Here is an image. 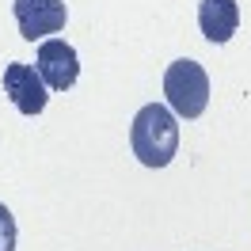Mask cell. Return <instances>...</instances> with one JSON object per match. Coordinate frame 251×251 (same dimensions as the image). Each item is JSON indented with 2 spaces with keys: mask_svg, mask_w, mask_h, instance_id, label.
<instances>
[{
  "mask_svg": "<svg viewBox=\"0 0 251 251\" xmlns=\"http://www.w3.org/2000/svg\"><path fill=\"white\" fill-rule=\"evenodd\" d=\"M12 16H16V27L27 42H38L46 34H57L69 19V8L61 0H16L12 4Z\"/></svg>",
  "mask_w": 251,
  "mask_h": 251,
  "instance_id": "obj_3",
  "label": "cell"
},
{
  "mask_svg": "<svg viewBox=\"0 0 251 251\" xmlns=\"http://www.w3.org/2000/svg\"><path fill=\"white\" fill-rule=\"evenodd\" d=\"M164 95H168V107L179 118H198L205 107H209V76L198 61H183L168 65L164 73Z\"/></svg>",
  "mask_w": 251,
  "mask_h": 251,
  "instance_id": "obj_2",
  "label": "cell"
},
{
  "mask_svg": "<svg viewBox=\"0 0 251 251\" xmlns=\"http://www.w3.org/2000/svg\"><path fill=\"white\" fill-rule=\"evenodd\" d=\"M129 145L133 156L141 160L145 168H168L179 152V122L168 107L149 103L137 110V118L129 126Z\"/></svg>",
  "mask_w": 251,
  "mask_h": 251,
  "instance_id": "obj_1",
  "label": "cell"
},
{
  "mask_svg": "<svg viewBox=\"0 0 251 251\" xmlns=\"http://www.w3.org/2000/svg\"><path fill=\"white\" fill-rule=\"evenodd\" d=\"M198 27L202 34L221 46V42H228L240 27V8H236V0H202L198 4Z\"/></svg>",
  "mask_w": 251,
  "mask_h": 251,
  "instance_id": "obj_6",
  "label": "cell"
},
{
  "mask_svg": "<svg viewBox=\"0 0 251 251\" xmlns=\"http://www.w3.org/2000/svg\"><path fill=\"white\" fill-rule=\"evenodd\" d=\"M0 251H16V217L0 202Z\"/></svg>",
  "mask_w": 251,
  "mask_h": 251,
  "instance_id": "obj_7",
  "label": "cell"
},
{
  "mask_svg": "<svg viewBox=\"0 0 251 251\" xmlns=\"http://www.w3.org/2000/svg\"><path fill=\"white\" fill-rule=\"evenodd\" d=\"M4 95L16 103L19 114H42L46 110V80L38 76L34 65L23 61L4 65Z\"/></svg>",
  "mask_w": 251,
  "mask_h": 251,
  "instance_id": "obj_4",
  "label": "cell"
},
{
  "mask_svg": "<svg viewBox=\"0 0 251 251\" xmlns=\"http://www.w3.org/2000/svg\"><path fill=\"white\" fill-rule=\"evenodd\" d=\"M38 76L46 80V88H53V92H69L80 76L76 50L65 38H46L38 46Z\"/></svg>",
  "mask_w": 251,
  "mask_h": 251,
  "instance_id": "obj_5",
  "label": "cell"
}]
</instances>
